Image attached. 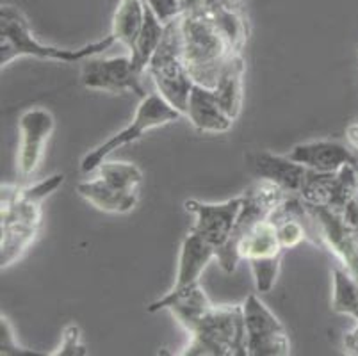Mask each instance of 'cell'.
Wrapping results in <instances>:
<instances>
[{
	"label": "cell",
	"instance_id": "obj_3",
	"mask_svg": "<svg viewBox=\"0 0 358 356\" xmlns=\"http://www.w3.org/2000/svg\"><path fill=\"white\" fill-rule=\"evenodd\" d=\"M178 25L182 59L193 83L214 90L224 64L237 52L209 13L198 6L185 4Z\"/></svg>",
	"mask_w": 358,
	"mask_h": 356
},
{
	"label": "cell",
	"instance_id": "obj_8",
	"mask_svg": "<svg viewBox=\"0 0 358 356\" xmlns=\"http://www.w3.org/2000/svg\"><path fill=\"white\" fill-rule=\"evenodd\" d=\"M241 260H246L255 280L257 292H271L280 273V264L285 250L280 244L278 232L273 218L260 221L237 244Z\"/></svg>",
	"mask_w": 358,
	"mask_h": 356
},
{
	"label": "cell",
	"instance_id": "obj_22",
	"mask_svg": "<svg viewBox=\"0 0 358 356\" xmlns=\"http://www.w3.org/2000/svg\"><path fill=\"white\" fill-rule=\"evenodd\" d=\"M331 282V310L341 315H350L358 322V280L344 267H335Z\"/></svg>",
	"mask_w": 358,
	"mask_h": 356
},
{
	"label": "cell",
	"instance_id": "obj_13",
	"mask_svg": "<svg viewBox=\"0 0 358 356\" xmlns=\"http://www.w3.org/2000/svg\"><path fill=\"white\" fill-rule=\"evenodd\" d=\"M241 205H243V196H236L232 200L221 201V204L187 200L184 204L185 211L196 218L189 232L200 235L201 239L213 244L217 251L229 241L237 215H239Z\"/></svg>",
	"mask_w": 358,
	"mask_h": 356
},
{
	"label": "cell",
	"instance_id": "obj_9",
	"mask_svg": "<svg viewBox=\"0 0 358 356\" xmlns=\"http://www.w3.org/2000/svg\"><path fill=\"white\" fill-rule=\"evenodd\" d=\"M243 312L248 356L291 355V341L284 325L257 294H250L244 299Z\"/></svg>",
	"mask_w": 358,
	"mask_h": 356
},
{
	"label": "cell",
	"instance_id": "obj_15",
	"mask_svg": "<svg viewBox=\"0 0 358 356\" xmlns=\"http://www.w3.org/2000/svg\"><path fill=\"white\" fill-rule=\"evenodd\" d=\"M248 166L257 178H264L280 185L289 194H299L307 180L308 169L292 161L287 155L271 152H257L248 157Z\"/></svg>",
	"mask_w": 358,
	"mask_h": 356
},
{
	"label": "cell",
	"instance_id": "obj_24",
	"mask_svg": "<svg viewBox=\"0 0 358 356\" xmlns=\"http://www.w3.org/2000/svg\"><path fill=\"white\" fill-rule=\"evenodd\" d=\"M0 355L2 356H31L40 355V353L32 351V349L24 348L16 339L15 328H13L11 321L6 318L4 313L0 315Z\"/></svg>",
	"mask_w": 358,
	"mask_h": 356
},
{
	"label": "cell",
	"instance_id": "obj_19",
	"mask_svg": "<svg viewBox=\"0 0 358 356\" xmlns=\"http://www.w3.org/2000/svg\"><path fill=\"white\" fill-rule=\"evenodd\" d=\"M244 71H246V64H244L243 54L232 55L229 63L224 64L220 80L213 90L224 113L229 114L234 122L239 118L241 107H243Z\"/></svg>",
	"mask_w": 358,
	"mask_h": 356
},
{
	"label": "cell",
	"instance_id": "obj_30",
	"mask_svg": "<svg viewBox=\"0 0 358 356\" xmlns=\"http://www.w3.org/2000/svg\"><path fill=\"white\" fill-rule=\"evenodd\" d=\"M182 2H184V4H185V2H187V0H182Z\"/></svg>",
	"mask_w": 358,
	"mask_h": 356
},
{
	"label": "cell",
	"instance_id": "obj_7",
	"mask_svg": "<svg viewBox=\"0 0 358 356\" xmlns=\"http://www.w3.org/2000/svg\"><path fill=\"white\" fill-rule=\"evenodd\" d=\"M184 114L180 111L175 109L171 104H168L164 98L159 93L146 94L145 98H141L139 102L138 111H136L132 122L122 129L120 132H116L115 136H110L107 141H103L102 145L96 146V148L90 150V152L84 155V159L80 161V171L83 173H93L99 169V166L106 161L107 157L113 152L120 150L122 146L130 145V143H136L138 139H141L148 130L159 129V127H164L168 123H173Z\"/></svg>",
	"mask_w": 358,
	"mask_h": 356
},
{
	"label": "cell",
	"instance_id": "obj_20",
	"mask_svg": "<svg viewBox=\"0 0 358 356\" xmlns=\"http://www.w3.org/2000/svg\"><path fill=\"white\" fill-rule=\"evenodd\" d=\"M145 0H120L113 18V36L116 38V43H122L129 52L134 48L145 24Z\"/></svg>",
	"mask_w": 358,
	"mask_h": 356
},
{
	"label": "cell",
	"instance_id": "obj_21",
	"mask_svg": "<svg viewBox=\"0 0 358 356\" xmlns=\"http://www.w3.org/2000/svg\"><path fill=\"white\" fill-rule=\"evenodd\" d=\"M162 36H164V24H161V20L154 15V11L146 4L145 24H143V29L139 32L134 48L130 50V61H132V66H134L138 73H146L150 59H152V55L155 54L157 47L161 45Z\"/></svg>",
	"mask_w": 358,
	"mask_h": 356
},
{
	"label": "cell",
	"instance_id": "obj_17",
	"mask_svg": "<svg viewBox=\"0 0 358 356\" xmlns=\"http://www.w3.org/2000/svg\"><path fill=\"white\" fill-rule=\"evenodd\" d=\"M185 118L201 134H224L234 125V120L224 113L213 90L194 84L185 109Z\"/></svg>",
	"mask_w": 358,
	"mask_h": 356
},
{
	"label": "cell",
	"instance_id": "obj_1",
	"mask_svg": "<svg viewBox=\"0 0 358 356\" xmlns=\"http://www.w3.org/2000/svg\"><path fill=\"white\" fill-rule=\"evenodd\" d=\"M150 313L169 310L191 335L182 356H248L243 305H214L201 285L171 299L159 298Z\"/></svg>",
	"mask_w": 358,
	"mask_h": 356
},
{
	"label": "cell",
	"instance_id": "obj_12",
	"mask_svg": "<svg viewBox=\"0 0 358 356\" xmlns=\"http://www.w3.org/2000/svg\"><path fill=\"white\" fill-rule=\"evenodd\" d=\"M355 194H358V166L346 164L335 173L308 169L299 198L310 205H321L341 212Z\"/></svg>",
	"mask_w": 358,
	"mask_h": 356
},
{
	"label": "cell",
	"instance_id": "obj_27",
	"mask_svg": "<svg viewBox=\"0 0 358 356\" xmlns=\"http://www.w3.org/2000/svg\"><path fill=\"white\" fill-rule=\"evenodd\" d=\"M338 214L343 215L344 223H346L355 234H358V194H355L353 198L348 201L346 207L338 212Z\"/></svg>",
	"mask_w": 358,
	"mask_h": 356
},
{
	"label": "cell",
	"instance_id": "obj_25",
	"mask_svg": "<svg viewBox=\"0 0 358 356\" xmlns=\"http://www.w3.org/2000/svg\"><path fill=\"white\" fill-rule=\"evenodd\" d=\"M52 356H86L90 351L83 344V333L77 325H68L61 335L59 348L50 353Z\"/></svg>",
	"mask_w": 358,
	"mask_h": 356
},
{
	"label": "cell",
	"instance_id": "obj_14",
	"mask_svg": "<svg viewBox=\"0 0 358 356\" xmlns=\"http://www.w3.org/2000/svg\"><path fill=\"white\" fill-rule=\"evenodd\" d=\"M213 259H216V248L201 239L200 235L187 232L180 244V253H178L177 280L169 292L162 296V299H171L200 285L201 274Z\"/></svg>",
	"mask_w": 358,
	"mask_h": 356
},
{
	"label": "cell",
	"instance_id": "obj_18",
	"mask_svg": "<svg viewBox=\"0 0 358 356\" xmlns=\"http://www.w3.org/2000/svg\"><path fill=\"white\" fill-rule=\"evenodd\" d=\"M77 192L80 198L91 204L99 211L107 214H127L138 205L139 192H123L120 189L107 184L102 176H96L93 180L80 182L77 185Z\"/></svg>",
	"mask_w": 358,
	"mask_h": 356
},
{
	"label": "cell",
	"instance_id": "obj_16",
	"mask_svg": "<svg viewBox=\"0 0 358 356\" xmlns=\"http://www.w3.org/2000/svg\"><path fill=\"white\" fill-rule=\"evenodd\" d=\"M287 157L317 173H335L346 164L358 166L357 155L337 141L299 143L289 150Z\"/></svg>",
	"mask_w": 358,
	"mask_h": 356
},
{
	"label": "cell",
	"instance_id": "obj_10",
	"mask_svg": "<svg viewBox=\"0 0 358 356\" xmlns=\"http://www.w3.org/2000/svg\"><path fill=\"white\" fill-rule=\"evenodd\" d=\"M83 63L80 80L87 90L107 91L113 94L134 93L139 98L146 97L141 83L143 75L134 70L130 55L110 59L93 55V57L84 59Z\"/></svg>",
	"mask_w": 358,
	"mask_h": 356
},
{
	"label": "cell",
	"instance_id": "obj_4",
	"mask_svg": "<svg viewBox=\"0 0 358 356\" xmlns=\"http://www.w3.org/2000/svg\"><path fill=\"white\" fill-rule=\"evenodd\" d=\"M116 43L113 34L106 36L95 43H87L80 48H59L41 45L32 34L29 22L20 9L15 6L0 8V66L4 70L18 57L52 59L59 63H79L93 55H100Z\"/></svg>",
	"mask_w": 358,
	"mask_h": 356
},
{
	"label": "cell",
	"instance_id": "obj_2",
	"mask_svg": "<svg viewBox=\"0 0 358 356\" xmlns=\"http://www.w3.org/2000/svg\"><path fill=\"white\" fill-rule=\"evenodd\" d=\"M64 182L52 175L34 185L2 184L0 191V267H11L29 251L41 230V204Z\"/></svg>",
	"mask_w": 358,
	"mask_h": 356
},
{
	"label": "cell",
	"instance_id": "obj_29",
	"mask_svg": "<svg viewBox=\"0 0 358 356\" xmlns=\"http://www.w3.org/2000/svg\"><path fill=\"white\" fill-rule=\"evenodd\" d=\"M346 137H348V141H350V145L358 150V123H355V125H351L350 129H348Z\"/></svg>",
	"mask_w": 358,
	"mask_h": 356
},
{
	"label": "cell",
	"instance_id": "obj_23",
	"mask_svg": "<svg viewBox=\"0 0 358 356\" xmlns=\"http://www.w3.org/2000/svg\"><path fill=\"white\" fill-rule=\"evenodd\" d=\"M96 171L107 184L123 192H139V187L143 184V171L130 162L103 161Z\"/></svg>",
	"mask_w": 358,
	"mask_h": 356
},
{
	"label": "cell",
	"instance_id": "obj_6",
	"mask_svg": "<svg viewBox=\"0 0 358 356\" xmlns=\"http://www.w3.org/2000/svg\"><path fill=\"white\" fill-rule=\"evenodd\" d=\"M243 205L239 215L232 228L229 241L216 251V260L224 273H236L241 259L237 253V244L253 227L264 220H269L289 196L280 185L264 178H257L246 191L243 192Z\"/></svg>",
	"mask_w": 358,
	"mask_h": 356
},
{
	"label": "cell",
	"instance_id": "obj_5",
	"mask_svg": "<svg viewBox=\"0 0 358 356\" xmlns=\"http://www.w3.org/2000/svg\"><path fill=\"white\" fill-rule=\"evenodd\" d=\"M146 73L154 80L157 93L185 116L194 83L182 59L178 18L164 25V36L150 59Z\"/></svg>",
	"mask_w": 358,
	"mask_h": 356
},
{
	"label": "cell",
	"instance_id": "obj_28",
	"mask_svg": "<svg viewBox=\"0 0 358 356\" xmlns=\"http://www.w3.org/2000/svg\"><path fill=\"white\" fill-rule=\"evenodd\" d=\"M344 351L348 355L358 356V322L350 333H346V337H344Z\"/></svg>",
	"mask_w": 358,
	"mask_h": 356
},
{
	"label": "cell",
	"instance_id": "obj_11",
	"mask_svg": "<svg viewBox=\"0 0 358 356\" xmlns=\"http://www.w3.org/2000/svg\"><path fill=\"white\" fill-rule=\"evenodd\" d=\"M20 145L16 153V171L22 180H27L38 171L43 161L48 139L55 129L52 113L43 107H32L20 116Z\"/></svg>",
	"mask_w": 358,
	"mask_h": 356
},
{
	"label": "cell",
	"instance_id": "obj_26",
	"mask_svg": "<svg viewBox=\"0 0 358 356\" xmlns=\"http://www.w3.org/2000/svg\"><path fill=\"white\" fill-rule=\"evenodd\" d=\"M146 4L164 25L178 18L185 9V4L182 0H146Z\"/></svg>",
	"mask_w": 358,
	"mask_h": 356
}]
</instances>
